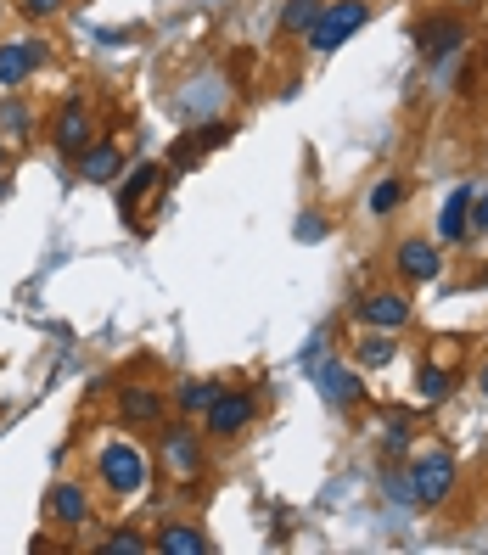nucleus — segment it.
Wrapping results in <instances>:
<instances>
[{
	"label": "nucleus",
	"mask_w": 488,
	"mask_h": 555,
	"mask_svg": "<svg viewBox=\"0 0 488 555\" xmlns=\"http://www.w3.org/2000/svg\"><path fill=\"white\" fill-rule=\"evenodd\" d=\"M96 471H101V488H107V494H118V499H135V494H146V477H152L146 455L135 449V443H124V438L101 443Z\"/></svg>",
	"instance_id": "obj_1"
},
{
	"label": "nucleus",
	"mask_w": 488,
	"mask_h": 555,
	"mask_svg": "<svg viewBox=\"0 0 488 555\" xmlns=\"http://www.w3.org/2000/svg\"><path fill=\"white\" fill-rule=\"evenodd\" d=\"M23 12H29V17H57L62 0H23Z\"/></svg>",
	"instance_id": "obj_27"
},
{
	"label": "nucleus",
	"mask_w": 488,
	"mask_h": 555,
	"mask_svg": "<svg viewBox=\"0 0 488 555\" xmlns=\"http://www.w3.org/2000/svg\"><path fill=\"white\" fill-rule=\"evenodd\" d=\"M460 40H466V23H460V17H432V23L416 29V45L432 62H444L449 51H460Z\"/></svg>",
	"instance_id": "obj_8"
},
{
	"label": "nucleus",
	"mask_w": 488,
	"mask_h": 555,
	"mask_svg": "<svg viewBox=\"0 0 488 555\" xmlns=\"http://www.w3.org/2000/svg\"><path fill=\"white\" fill-rule=\"evenodd\" d=\"M388 359H393V342H388V337H365V342H354V365L382 370Z\"/></svg>",
	"instance_id": "obj_20"
},
{
	"label": "nucleus",
	"mask_w": 488,
	"mask_h": 555,
	"mask_svg": "<svg viewBox=\"0 0 488 555\" xmlns=\"http://www.w3.org/2000/svg\"><path fill=\"white\" fill-rule=\"evenodd\" d=\"M410 483H416V505H438V499H449V488H455V460H449V455L416 460Z\"/></svg>",
	"instance_id": "obj_3"
},
{
	"label": "nucleus",
	"mask_w": 488,
	"mask_h": 555,
	"mask_svg": "<svg viewBox=\"0 0 488 555\" xmlns=\"http://www.w3.org/2000/svg\"><path fill=\"white\" fill-rule=\"evenodd\" d=\"M214 393H219L214 382H186L174 404H180V410H208V404H214Z\"/></svg>",
	"instance_id": "obj_23"
},
{
	"label": "nucleus",
	"mask_w": 488,
	"mask_h": 555,
	"mask_svg": "<svg viewBox=\"0 0 488 555\" xmlns=\"http://www.w3.org/2000/svg\"><path fill=\"white\" fill-rule=\"evenodd\" d=\"M163 410H169V399H163L158 387H124V393H118V415H124L130 427H158Z\"/></svg>",
	"instance_id": "obj_6"
},
{
	"label": "nucleus",
	"mask_w": 488,
	"mask_h": 555,
	"mask_svg": "<svg viewBox=\"0 0 488 555\" xmlns=\"http://www.w3.org/2000/svg\"><path fill=\"white\" fill-rule=\"evenodd\" d=\"M253 410H259V404H253V393H214V404H208V432H214V438H230V432H242L247 421H253Z\"/></svg>",
	"instance_id": "obj_4"
},
{
	"label": "nucleus",
	"mask_w": 488,
	"mask_h": 555,
	"mask_svg": "<svg viewBox=\"0 0 488 555\" xmlns=\"http://www.w3.org/2000/svg\"><path fill=\"white\" fill-rule=\"evenodd\" d=\"M365 17H371V6H365V0H337V6H326V12H320L315 29H309V45H315V51H337L343 40H354V34L365 29Z\"/></svg>",
	"instance_id": "obj_2"
},
{
	"label": "nucleus",
	"mask_w": 488,
	"mask_h": 555,
	"mask_svg": "<svg viewBox=\"0 0 488 555\" xmlns=\"http://www.w3.org/2000/svg\"><path fill=\"white\" fill-rule=\"evenodd\" d=\"M477 382H483V399H488V365H483V376H477Z\"/></svg>",
	"instance_id": "obj_30"
},
{
	"label": "nucleus",
	"mask_w": 488,
	"mask_h": 555,
	"mask_svg": "<svg viewBox=\"0 0 488 555\" xmlns=\"http://www.w3.org/2000/svg\"><path fill=\"white\" fill-rule=\"evenodd\" d=\"M359 320H365V326H376V331H399L404 320H410V303H404L399 292H376V298H365Z\"/></svg>",
	"instance_id": "obj_11"
},
{
	"label": "nucleus",
	"mask_w": 488,
	"mask_h": 555,
	"mask_svg": "<svg viewBox=\"0 0 488 555\" xmlns=\"http://www.w3.org/2000/svg\"><path fill=\"white\" fill-rule=\"evenodd\" d=\"M6 163H12V157H6V141H0V174H6Z\"/></svg>",
	"instance_id": "obj_29"
},
{
	"label": "nucleus",
	"mask_w": 488,
	"mask_h": 555,
	"mask_svg": "<svg viewBox=\"0 0 488 555\" xmlns=\"http://www.w3.org/2000/svg\"><path fill=\"white\" fill-rule=\"evenodd\" d=\"M51 516H57L62 527H85V516H90L85 483H57L51 488Z\"/></svg>",
	"instance_id": "obj_15"
},
{
	"label": "nucleus",
	"mask_w": 488,
	"mask_h": 555,
	"mask_svg": "<svg viewBox=\"0 0 488 555\" xmlns=\"http://www.w3.org/2000/svg\"><path fill=\"white\" fill-rule=\"evenodd\" d=\"M90 146V113H85V101H68L57 113V152L79 157Z\"/></svg>",
	"instance_id": "obj_9"
},
{
	"label": "nucleus",
	"mask_w": 488,
	"mask_h": 555,
	"mask_svg": "<svg viewBox=\"0 0 488 555\" xmlns=\"http://www.w3.org/2000/svg\"><path fill=\"white\" fill-rule=\"evenodd\" d=\"M79 174H85L90 185H113L118 174H124V152H118V146H85V152H79Z\"/></svg>",
	"instance_id": "obj_12"
},
{
	"label": "nucleus",
	"mask_w": 488,
	"mask_h": 555,
	"mask_svg": "<svg viewBox=\"0 0 488 555\" xmlns=\"http://www.w3.org/2000/svg\"><path fill=\"white\" fill-rule=\"evenodd\" d=\"M388 499H399V505H416V483H410V477H388Z\"/></svg>",
	"instance_id": "obj_25"
},
{
	"label": "nucleus",
	"mask_w": 488,
	"mask_h": 555,
	"mask_svg": "<svg viewBox=\"0 0 488 555\" xmlns=\"http://www.w3.org/2000/svg\"><path fill=\"white\" fill-rule=\"evenodd\" d=\"M320 23V0H287V12H281V34H303Z\"/></svg>",
	"instance_id": "obj_18"
},
{
	"label": "nucleus",
	"mask_w": 488,
	"mask_h": 555,
	"mask_svg": "<svg viewBox=\"0 0 488 555\" xmlns=\"http://www.w3.org/2000/svg\"><path fill=\"white\" fill-rule=\"evenodd\" d=\"M152 185H163V169H158V163H141V169H130V180L118 185V214L130 219L135 208H141V197L152 191Z\"/></svg>",
	"instance_id": "obj_16"
},
{
	"label": "nucleus",
	"mask_w": 488,
	"mask_h": 555,
	"mask_svg": "<svg viewBox=\"0 0 488 555\" xmlns=\"http://www.w3.org/2000/svg\"><path fill=\"white\" fill-rule=\"evenodd\" d=\"M40 68V45L34 40H0V90H17Z\"/></svg>",
	"instance_id": "obj_7"
},
{
	"label": "nucleus",
	"mask_w": 488,
	"mask_h": 555,
	"mask_svg": "<svg viewBox=\"0 0 488 555\" xmlns=\"http://www.w3.org/2000/svg\"><path fill=\"white\" fill-rule=\"evenodd\" d=\"M460 6H472V0H460Z\"/></svg>",
	"instance_id": "obj_31"
},
{
	"label": "nucleus",
	"mask_w": 488,
	"mask_h": 555,
	"mask_svg": "<svg viewBox=\"0 0 488 555\" xmlns=\"http://www.w3.org/2000/svg\"><path fill=\"white\" fill-rule=\"evenodd\" d=\"M163 460H169V471H180L186 483H191V477H197V471H202V449H197V438H191L186 427L163 438Z\"/></svg>",
	"instance_id": "obj_14"
},
{
	"label": "nucleus",
	"mask_w": 488,
	"mask_h": 555,
	"mask_svg": "<svg viewBox=\"0 0 488 555\" xmlns=\"http://www.w3.org/2000/svg\"><path fill=\"white\" fill-rule=\"evenodd\" d=\"M416 393H421V399H427V404H438V399H449V370H438V365H427V370H421V376H416Z\"/></svg>",
	"instance_id": "obj_21"
},
{
	"label": "nucleus",
	"mask_w": 488,
	"mask_h": 555,
	"mask_svg": "<svg viewBox=\"0 0 488 555\" xmlns=\"http://www.w3.org/2000/svg\"><path fill=\"white\" fill-rule=\"evenodd\" d=\"M158 550H163V555H208L214 544L202 539V527H186V522H180V527H163V533H158Z\"/></svg>",
	"instance_id": "obj_17"
},
{
	"label": "nucleus",
	"mask_w": 488,
	"mask_h": 555,
	"mask_svg": "<svg viewBox=\"0 0 488 555\" xmlns=\"http://www.w3.org/2000/svg\"><path fill=\"white\" fill-rule=\"evenodd\" d=\"M472 225L488 230V191H477V197H472Z\"/></svg>",
	"instance_id": "obj_28"
},
{
	"label": "nucleus",
	"mask_w": 488,
	"mask_h": 555,
	"mask_svg": "<svg viewBox=\"0 0 488 555\" xmlns=\"http://www.w3.org/2000/svg\"><path fill=\"white\" fill-rule=\"evenodd\" d=\"M399 270L410 275V281H432V275H438V264H444V258H438V247L432 242H421V236H410V242H399Z\"/></svg>",
	"instance_id": "obj_13"
},
{
	"label": "nucleus",
	"mask_w": 488,
	"mask_h": 555,
	"mask_svg": "<svg viewBox=\"0 0 488 555\" xmlns=\"http://www.w3.org/2000/svg\"><path fill=\"white\" fill-rule=\"evenodd\" d=\"M399 202H404V180H382V185L371 191V214L382 219V214H393Z\"/></svg>",
	"instance_id": "obj_22"
},
{
	"label": "nucleus",
	"mask_w": 488,
	"mask_h": 555,
	"mask_svg": "<svg viewBox=\"0 0 488 555\" xmlns=\"http://www.w3.org/2000/svg\"><path fill=\"white\" fill-rule=\"evenodd\" d=\"M315 387H320V399L337 404V410H348V404H359L365 393H359V376L354 365H337V359H326V365L315 370Z\"/></svg>",
	"instance_id": "obj_5"
},
{
	"label": "nucleus",
	"mask_w": 488,
	"mask_h": 555,
	"mask_svg": "<svg viewBox=\"0 0 488 555\" xmlns=\"http://www.w3.org/2000/svg\"><path fill=\"white\" fill-rule=\"evenodd\" d=\"M29 124H34V118H29V107H23L17 96H6V101H0V135H12V141H23V135H29Z\"/></svg>",
	"instance_id": "obj_19"
},
{
	"label": "nucleus",
	"mask_w": 488,
	"mask_h": 555,
	"mask_svg": "<svg viewBox=\"0 0 488 555\" xmlns=\"http://www.w3.org/2000/svg\"><path fill=\"white\" fill-rule=\"evenodd\" d=\"M292 236H298V242H320V236H326V225H320L315 214H303V219H298V230H292Z\"/></svg>",
	"instance_id": "obj_26"
},
{
	"label": "nucleus",
	"mask_w": 488,
	"mask_h": 555,
	"mask_svg": "<svg viewBox=\"0 0 488 555\" xmlns=\"http://www.w3.org/2000/svg\"><path fill=\"white\" fill-rule=\"evenodd\" d=\"M472 185H455V191H449V202H444V214H438V236H444V242H460V236H466V230H472Z\"/></svg>",
	"instance_id": "obj_10"
},
{
	"label": "nucleus",
	"mask_w": 488,
	"mask_h": 555,
	"mask_svg": "<svg viewBox=\"0 0 488 555\" xmlns=\"http://www.w3.org/2000/svg\"><path fill=\"white\" fill-rule=\"evenodd\" d=\"M141 550H146V539H135V533H118V539L101 544V555H141Z\"/></svg>",
	"instance_id": "obj_24"
}]
</instances>
